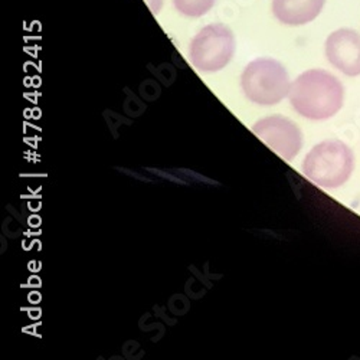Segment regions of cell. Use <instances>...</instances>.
<instances>
[{"label":"cell","instance_id":"6da1fadb","mask_svg":"<svg viewBox=\"0 0 360 360\" xmlns=\"http://www.w3.org/2000/svg\"><path fill=\"white\" fill-rule=\"evenodd\" d=\"M290 104L302 117L320 122L335 117L343 107V84L328 71L310 70L298 75L288 93Z\"/></svg>","mask_w":360,"mask_h":360},{"label":"cell","instance_id":"7a4b0ae2","mask_svg":"<svg viewBox=\"0 0 360 360\" xmlns=\"http://www.w3.org/2000/svg\"><path fill=\"white\" fill-rule=\"evenodd\" d=\"M354 170L352 148L340 140H326L316 144L303 162V173L324 189L343 186Z\"/></svg>","mask_w":360,"mask_h":360},{"label":"cell","instance_id":"3957f363","mask_svg":"<svg viewBox=\"0 0 360 360\" xmlns=\"http://www.w3.org/2000/svg\"><path fill=\"white\" fill-rule=\"evenodd\" d=\"M241 86L251 103L276 105L288 96L291 82L281 63L273 58H258L245 67Z\"/></svg>","mask_w":360,"mask_h":360},{"label":"cell","instance_id":"277c9868","mask_svg":"<svg viewBox=\"0 0 360 360\" xmlns=\"http://www.w3.org/2000/svg\"><path fill=\"white\" fill-rule=\"evenodd\" d=\"M235 53V37L226 25L214 23L202 27L193 37L189 58L193 67L202 72L224 70Z\"/></svg>","mask_w":360,"mask_h":360},{"label":"cell","instance_id":"5b68a950","mask_svg":"<svg viewBox=\"0 0 360 360\" xmlns=\"http://www.w3.org/2000/svg\"><path fill=\"white\" fill-rule=\"evenodd\" d=\"M252 133L285 160L294 159L303 147L302 130L283 115L261 118L252 126Z\"/></svg>","mask_w":360,"mask_h":360},{"label":"cell","instance_id":"8992f818","mask_svg":"<svg viewBox=\"0 0 360 360\" xmlns=\"http://www.w3.org/2000/svg\"><path fill=\"white\" fill-rule=\"evenodd\" d=\"M327 61L347 77L360 75V35L349 27L335 31L326 41Z\"/></svg>","mask_w":360,"mask_h":360},{"label":"cell","instance_id":"52a82bcc","mask_svg":"<svg viewBox=\"0 0 360 360\" xmlns=\"http://www.w3.org/2000/svg\"><path fill=\"white\" fill-rule=\"evenodd\" d=\"M326 0H273V13L284 25L300 26L313 22Z\"/></svg>","mask_w":360,"mask_h":360},{"label":"cell","instance_id":"ba28073f","mask_svg":"<svg viewBox=\"0 0 360 360\" xmlns=\"http://www.w3.org/2000/svg\"><path fill=\"white\" fill-rule=\"evenodd\" d=\"M217 0H173L177 12L188 18H200L214 8Z\"/></svg>","mask_w":360,"mask_h":360},{"label":"cell","instance_id":"9c48e42d","mask_svg":"<svg viewBox=\"0 0 360 360\" xmlns=\"http://www.w3.org/2000/svg\"><path fill=\"white\" fill-rule=\"evenodd\" d=\"M146 4L148 5L150 11H152L155 15H158V13H159V11L162 9L163 0H146Z\"/></svg>","mask_w":360,"mask_h":360}]
</instances>
